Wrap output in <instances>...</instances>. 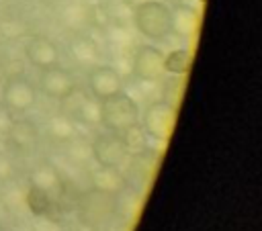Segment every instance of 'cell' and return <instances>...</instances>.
<instances>
[{"label": "cell", "mask_w": 262, "mask_h": 231, "mask_svg": "<svg viewBox=\"0 0 262 231\" xmlns=\"http://www.w3.org/2000/svg\"><path fill=\"white\" fill-rule=\"evenodd\" d=\"M27 204H29V209L33 211V215H37V217H45V215L49 213V209H51V196H49V190L31 184V188H29V192H27Z\"/></svg>", "instance_id": "obj_11"}, {"label": "cell", "mask_w": 262, "mask_h": 231, "mask_svg": "<svg viewBox=\"0 0 262 231\" xmlns=\"http://www.w3.org/2000/svg\"><path fill=\"white\" fill-rule=\"evenodd\" d=\"M133 72H135V76H139L143 80L160 78L164 72V55L156 47H141L139 53L135 55Z\"/></svg>", "instance_id": "obj_4"}, {"label": "cell", "mask_w": 262, "mask_h": 231, "mask_svg": "<svg viewBox=\"0 0 262 231\" xmlns=\"http://www.w3.org/2000/svg\"><path fill=\"white\" fill-rule=\"evenodd\" d=\"M174 125V110L166 104H154L145 114V131L156 139H168Z\"/></svg>", "instance_id": "obj_5"}, {"label": "cell", "mask_w": 262, "mask_h": 231, "mask_svg": "<svg viewBox=\"0 0 262 231\" xmlns=\"http://www.w3.org/2000/svg\"><path fill=\"white\" fill-rule=\"evenodd\" d=\"M90 88L94 92V96L98 98H104V96H111L115 92H119L121 88V78L115 70L111 67H94L90 72Z\"/></svg>", "instance_id": "obj_7"}, {"label": "cell", "mask_w": 262, "mask_h": 231, "mask_svg": "<svg viewBox=\"0 0 262 231\" xmlns=\"http://www.w3.org/2000/svg\"><path fill=\"white\" fill-rule=\"evenodd\" d=\"M27 55H29V59H31L35 65H39V67H49V65H53L55 59H57L55 47H53L49 41H45V39H33L31 45L27 47Z\"/></svg>", "instance_id": "obj_9"}, {"label": "cell", "mask_w": 262, "mask_h": 231, "mask_svg": "<svg viewBox=\"0 0 262 231\" xmlns=\"http://www.w3.org/2000/svg\"><path fill=\"white\" fill-rule=\"evenodd\" d=\"M98 117H100V121L106 129L125 131L127 127L135 125L137 106L127 94L115 92V94L102 98V104L98 106Z\"/></svg>", "instance_id": "obj_1"}, {"label": "cell", "mask_w": 262, "mask_h": 231, "mask_svg": "<svg viewBox=\"0 0 262 231\" xmlns=\"http://www.w3.org/2000/svg\"><path fill=\"white\" fill-rule=\"evenodd\" d=\"M164 67L172 74H186L190 67V53L186 49H176L164 59Z\"/></svg>", "instance_id": "obj_12"}, {"label": "cell", "mask_w": 262, "mask_h": 231, "mask_svg": "<svg viewBox=\"0 0 262 231\" xmlns=\"http://www.w3.org/2000/svg\"><path fill=\"white\" fill-rule=\"evenodd\" d=\"M135 20H137V27L141 29V33L147 35V37H154V39L164 37L170 31V25H172V16L168 14V10L162 4H156V2L141 4L137 8Z\"/></svg>", "instance_id": "obj_2"}, {"label": "cell", "mask_w": 262, "mask_h": 231, "mask_svg": "<svg viewBox=\"0 0 262 231\" xmlns=\"http://www.w3.org/2000/svg\"><path fill=\"white\" fill-rule=\"evenodd\" d=\"M4 102H6L12 110L23 112V110H27V108L35 102V90H33V86H31L27 80L14 78V80H10V82L6 84V88H4Z\"/></svg>", "instance_id": "obj_6"}, {"label": "cell", "mask_w": 262, "mask_h": 231, "mask_svg": "<svg viewBox=\"0 0 262 231\" xmlns=\"http://www.w3.org/2000/svg\"><path fill=\"white\" fill-rule=\"evenodd\" d=\"M94 188L115 194L125 188V178L113 166H100V170L94 174Z\"/></svg>", "instance_id": "obj_10"}, {"label": "cell", "mask_w": 262, "mask_h": 231, "mask_svg": "<svg viewBox=\"0 0 262 231\" xmlns=\"http://www.w3.org/2000/svg\"><path fill=\"white\" fill-rule=\"evenodd\" d=\"M41 86L45 90L47 96H66L72 88V80L70 76L63 72V70H57V67H49L43 72V78H41Z\"/></svg>", "instance_id": "obj_8"}, {"label": "cell", "mask_w": 262, "mask_h": 231, "mask_svg": "<svg viewBox=\"0 0 262 231\" xmlns=\"http://www.w3.org/2000/svg\"><path fill=\"white\" fill-rule=\"evenodd\" d=\"M127 145L119 135L106 133L98 135L96 141L92 143V155L98 161V166H117L127 157Z\"/></svg>", "instance_id": "obj_3"}]
</instances>
